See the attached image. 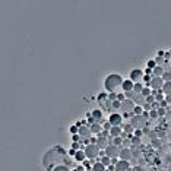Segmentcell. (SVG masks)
<instances>
[{
  "label": "cell",
  "mask_w": 171,
  "mask_h": 171,
  "mask_svg": "<svg viewBox=\"0 0 171 171\" xmlns=\"http://www.w3.org/2000/svg\"><path fill=\"white\" fill-rule=\"evenodd\" d=\"M123 77L119 75V73H110V75H107L105 76V79H104V89H105V92H114L119 87H121V83H123Z\"/></svg>",
  "instance_id": "obj_1"
},
{
  "label": "cell",
  "mask_w": 171,
  "mask_h": 171,
  "mask_svg": "<svg viewBox=\"0 0 171 171\" xmlns=\"http://www.w3.org/2000/svg\"><path fill=\"white\" fill-rule=\"evenodd\" d=\"M83 151H85V154H87V158L88 159H91V161H94L95 158H98L100 155H101V148L97 145V143H89V145H87L83 148Z\"/></svg>",
  "instance_id": "obj_2"
},
{
  "label": "cell",
  "mask_w": 171,
  "mask_h": 171,
  "mask_svg": "<svg viewBox=\"0 0 171 171\" xmlns=\"http://www.w3.org/2000/svg\"><path fill=\"white\" fill-rule=\"evenodd\" d=\"M130 124L135 127V129H145L146 127V117L143 116H133L130 119Z\"/></svg>",
  "instance_id": "obj_3"
},
{
  "label": "cell",
  "mask_w": 171,
  "mask_h": 171,
  "mask_svg": "<svg viewBox=\"0 0 171 171\" xmlns=\"http://www.w3.org/2000/svg\"><path fill=\"white\" fill-rule=\"evenodd\" d=\"M120 151H121V148H120V146H116V145L110 143V145L105 148V155H107V156H110L111 159H113V158H119Z\"/></svg>",
  "instance_id": "obj_4"
},
{
  "label": "cell",
  "mask_w": 171,
  "mask_h": 171,
  "mask_svg": "<svg viewBox=\"0 0 171 171\" xmlns=\"http://www.w3.org/2000/svg\"><path fill=\"white\" fill-rule=\"evenodd\" d=\"M143 76H145V73H143V70L142 69H132L130 70V73H129V79L132 80V82H140L142 79H143Z\"/></svg>",
  "instance_id": "obj_5"
},
{
  "label": "cell",
  "mask_w": 171,
  "mask_h": 171,
  "mask_svg": "<svg viewBox=\"0 0 171 171\" xmlns=\"http://www.w3.org/2000/svg\"><path fill=\"white\" fill-rule=\"evenodd\" d=\"M164 83H165V80L162 79V77H152V80H151V83H149V88L152 89V91H161L162 89V87H164Z\"/></svg>",
  "instance_id": "obj_6"
},
{
  "label": "cell",
  "mask_w": 171,
  "mask_h": 171,
  "mask_svg": "<svg viewBox=\"0 0 171 171\" xmlns=\"http://www.w3.org/2000/svg\"><path fill=\"white\" fill-rule=\"evenodd\" d=\"M108 123L111 126H123V116L119 114L117 111L116 113H111L108 116Z\"/></svg>",
  "instance_id": "obj_7"
},
{
  "label": "cell",
  "mask_w": 171,
  "mask_h": 171,
  "mask_svg": "<svg viewBox=\"0 0 171 171\" xmlns=\"http://www.w3.org/2000/svg\"><path fill=\"white\" fill-rule=\"evenodd\" d=\"M135 103L132 101V100H129V98H126L123 103H121V108L120 110H123V113H133V108H135Z\"/></svg>",
  "instance_id": "obj_8"
},
{
  "label": "cell",
  "mask_w": 171,
  "mask_h": 171,
  "mask_svg": "<svg viewBox=\"0 0 171 171\" xmlns=\"http://www.w3.org/2000/svg\"><path fill=\"white\" fill-rule=\"evenodd\" d=\"M91 114H92V117H94V120H95L97 123H100V124H104V123H105L103 110H100V108H97V110H92V111H91Z\"/></svg>",
  "instance_id": "obj_9"
},
{
  "label": "cell",
  "mask_w": 171,
  "mask_h": 171,
  "mask_svg": "<svg viewBox=\"0 0 171 171\" xmlns=\"http://www.w3.org/2000/svg\"><path fill=\"white\" fill-rule=\"evenodd\" d=\"M97 101H98L100 107H105L107 104H111L110 100H108V92H100L98 97H97Z\"/></svg>",
  "instance_id": "obj_10"
},
{
  "label": "cell",
  "mask_w": 171,
  "mask_h": 171,
  "mask_svg": "<svg viewBox=\"0 0 171 171\" xmlns=\"http://www.w3.org/2000/svg\"><path fill=\"white\" fill-rule=\"evenodd\" d=\"M133 87H135V82H132L130 79H124L123 83H121V89L124 94L127 92H133Z\"/></svg>",
  "instance_id": "obj_11"
},
{
  "label": "cell",
  "mask_w": 171,
  "mask_h": 171,
  "mask_svg": "<svg viewBox=\"0 0 171 171\" xmlns=\"http://www.w3.org/2000/svg\"><path fill=\"white\" fill-rule=\"evenodd\" d=\"M130 158H132V151H130V148H121V151H120V155H119V159L129 161Z\"/></svg>",
  "instance_id": "obj_12"
},
{
  "label": "cell",
  "mask_w": 171,
  "mask_h": 171,
  "mask_svg": "<svg viewBox=\"0 0 171 171\" xmlns=\"http://www.w3.org/2000/svg\"><path fill=\"white\" fill-rule=\"evenodd\" d=\"M114 167H116V171H127V170L130 168V164H129V161L119 159V162H117Z\"/></svg>",
  "instance_id": "obj_13"
},
{
  "label": "cell",
  "mask_w": 171,
  "mask_h": 171,
  "mask_svg": "<svg viewBox=\"0 0 171 171\" xmlns=\"http://www.w3.org/2000/svg\"><path fill=\"white\" fill-rule=\"evenodd\" d=\"M123 135V127L121 126H113L110 130V137H120Z\"/></svg>",
  "instance_id": "obj_14"
},
{
  "label": "cell",
  "mask_w": 171,
  "mask_h": 171,
  "mask_svg": "<svg viewBox=\"0 0 171 171\" xmlns=\"http://www.w3.org/2000/svg\"><path fill=\"white\" fill-rule=\"evenodd\" d=\"M89 130H91V135H100V133H103V124H100V123H94V124H91L89 126Z\"/></svg>",
  "instance_id": "obj_15"
},
{
  "label": "cell",
  "mask_w": 171,
  "mask_h": 171,
  "mask_svg": "<svg viewBox=\"0 0 171 171\" xmlns=\"http://www.w3.org/2000/svg\"><path fill=\"white\" fill-rule=\"evenodd\" d=\"M87 159H88V158H87V154H85L83 149H80V151L76 152V155H75V161H76V162L82 164L83 161H87Z\"/></svg>",
  "instance_id": "obj_16"
},
{
  "label": "cell",
  "mask_w": 171,
  "mask_h": 171,
  "mask_svg": "<svg viewBox=\"0 0 171 171\" xmlns=\"http://www.w3.org/2000/svg\"><path fill=\"white\" fill-rule=\"evenodd\" d=\"M108 140H110V139H107V137L101 136V137H98V142H97V145H98L101 149H104V151H105V148L110 145V143H108Z\"/></svg>",
  "instance_id": "obj_17"
},
{
  "label": "cell",
  "mask_w": 171,
  "mask_h": 171,
  "mask_svg": "<svg viewBox=\"0 0 171 171\" xmlns=\"http://www.w3.org/2000/svg\"><path fill=\"white\" fill-rule=\"evenodd\" d=\"M91 171H107V167L101 161H98V162H94L92 164V170Z\"/></svg>",
  "instance_id": "obj_18"
},
{
  "label": "cell",
  "mask_w": 171,
  "mask_h": 171,
  "mask_svg": "<svg viewBox=\"0 0 171 171\" xmlns=\"http://www.w3.org/2000/svg\"><path fill=\"white\" fill-rule=\"evenodd\" d=\"M161 91H162L164 95H171V80H168V82L164 83V87H162Z\"/></svg>",
  "instance_id": "obj_19"
},
{
  "label": "cell",
  "mask_w": 171,
  "mask_h": 171,
  "mask_svg": "<svg viewBox=\"0 0 171 171\" xmlns=\"http://www.w3.org/2000/svg\"><path fill=\"white\" fill-rule=\"evenodd\" d=\"M164 73H165V70H164L162 66H156V67L154 69V76H155V77H162Z\"/></svg>",
  "instance_id": "obj_20"
},
{
  "label": "cell",
  "mask_w": 171,
  "mask_h": 171,
  "mask_svg": "<svg viewBox=\"0 0 171 171\" xmlns=\"http://www.w3.org/2000/svg\"><path fill=\"white\" fill-rule=\"evenodd\" d=\"M121 127H123V132H124L126 135H132V133H135V127H133L130 123H126V124H123Z\"/></svg>",
  "instance_id": "obj_21"
},
{
  "label": "cell",
  "mask_w": 171,
  "mask_h": 171,
  "mask_svg": "<svg viewBox=\"0 0 171 171\" xmlns=\"http://www.w3.org/2000/svg\"><path fill=\"white\" fill-rule=\"evenodd\" d=\"M143 88H145V85H143L142 82H136L135 87H133V92H135V94H140V92L143 91Z\"/></svg>",
  "instance_id": "obj_22"
},
{
  "label": "cell",
  "mask_w": 171,
  "mask_h": 171,
  "mask_svg": "<svg viewBox=\"0 0 171 171\" xmlns=\"http://www.w3.org/2000/svg\"><path fill=\"white\" fill-rule=\"evenodd\" d=\"M143 113H145V110H143L142 105H135V108H133V116H143Z\"/></svg>",
  "instance_id": "obj_23"
},
{
  "label": "cell",
  "mask_w": 171,
  "mask_h": 171,
  "mask_svg": "<svg viewBox=\"0 0 171 171\" xmlns=\"http://www.w3.org/2000/svg\"><path fill=\"white\" fill-rule=\"evenodd\" d=\"M110 107H111V110H113V113H116L117 110H120V108H121V103H120L119 100H117V101H113Z\"/></svg>",
  "instance_id": "obj_24"
},
{
  "label": "cell",
  "mask_w": 171,
  "mask_h": 171,
  "mask_svg": "<svg viewBox=\"0 0 171 171\" xmlns=\"http://www.w3.org/2000/svg\"><path fill=\"white\" fill-rule=\"evenodd\" d=\"M100 161H101V162H103V164H104V165H105L107 168H108V167L111 165V158H110V156H107V155L101 156V159H100Z\"/></svg>",
  "instance_id": "obj_25"
},
{
  "label": "cell",
  "mask_w": 171,
  "mask_h": 171,
  "mask_svg": "<svg viewBox=\"0 0 171 171\" xmlns=\"http://www.w3.org/2000/svg\"><path fill=\"white\" fill-rule=\"evenodd\" d=\"M151 94H152V91H151V88H149V87H145V88H143V91L140 92V95H142L143 98H148Z\"/></svg>",
  "instance_id": "obj_26"
},
{
  "label": "cell",
  "mask_w": 171,
  "mask_h": 171,
  "mask_svg": "<svg viewBox=\"0 0 171 171\" xmlns=\"http://www.w3.org/2000/svg\"><path fill=\"white\" fill-rule=\"evenodd\" d=\"M69 133L73 136V135H77L79 133V126H76V124H72L70 127H69Z\"/></svg>",
  "instance_id": "obj_27"
},
{
  "label": "cell",
  "mask_w": 171,
  "mask_h": 171,
  "mask_svg": "<svg viewBox=\"0 0 171 171\" xmlns=\"http://www.w3.org/2000/svg\"><path fill=\"white\" fill-rule=\"evenodd\" d=\"M130 142H132V148H135V146H139V145H140V137L132 136V137H130Z\"/></svg>",
  "instance_id": "obj_28"
},
{
  "label": "cell",
  "mask_w": 171,
  "mask_h": 171,
  "mask_svg": "<svg viewBox=\"0 0 171 171\" xmlns=\"http://www.w3.org/2000/svg\"><path fill=\"white\" fill-rule=\"evenodd\" d=\"M159 116H158V111H156V108H152L151 111H149V119L151 120H155V119H158Z\"/></svg>",
  "instance_id": "obj_29"
},
{
  "label": "cell",
  "mask_w": 171,
  "mask_h": 171,
  "mask_svg": "<svg viewBox=\"0 0 171 171\" xmlns=\"http://www.w3.org/2000/svg\"><path fill=\"white\" fill-rule=\"evenodd\" d=\"M111 143H113V145H116V146H120V148H121L123 139H121V137H113V139H111Z\"/></svg>",
  "instance_id": "obj_30"
},
{
  "label": "cell",
  "mask_w": 171,
  "mask_h": 171,
  "mask_svg": "<svg viewBox=\"0 0 171 171\" xmlns=\"http://www.w3.org/2000/svg\"><path fill=\"white\" fill-rule=\"evenodd\" d=\"M146 67H149V69H155L156 67V63H155V59H151V60H148L146 61Z\"/></svg>",
  "instance_id": "obj_31"
},
{
  "label": "cell",
  "mask_w": 171,
  "mask_h": 171,
  "mask_svg": "<svg viewBox=\"0 0 171 171\" xmlns=\"http://www.w3.org/2000/svg\"><path fill=\"white\" fill-rule=\"evenodd\" d=\"M51 171H70V170H69L66 165H56Z\"/></svg>",
  "instance_id": "obj_32"
},
{
  "label": "cell",
  "mask_w": 171,
  "mask_h": 171,
  "mask_svg": "<svg viewBox=\"0 0 171 171\" xmlns=\"http://www.w3.org/2000/svg\"><path fill=\"white\" fill-rule=\"evenodd\" d=\"M72 149H75V151H80V149H83V148H82L80 142H73V143H72Z\"/></svg>",
  "instance_id": "obj_33"
},
{
  "label": "cell",
  "mask_w": 171,
  "mask_h": 171,
  "mask_svg": "<svg viewBox=\"0 0 171 171\" xmlns=\"http://www.w3.org/2000/svg\"><path fill=\"white\" fill-rule=\"evenodd\" d=\"M82 165L87 168V170H92V165H91V159H87V161H83Z\"/></svg>",
  "instance_id": "obj_34"
},
{
  "label": "cell",
  "mask_w": 171,
  "mask_h": 171,
  "mask_svg": "<svg viewBox=\"0 0 171 171\" xmlns=\"http://www.w3.org/2000/svg\"><path fill=\"white\" fill-rule=\"evenodd\" d=\"M108 100H110V103L117 101V92H110V94H108Z\"/></svg>",
  "instance_id": "obj_35"
},
{
  "label": "cell",
  "mask_w": 171,
  "mask_h": 171,
  "mask_svg": "<svg viewBox=\"0 0 171 171\" xmlns=\"http://www.w3.org/2000/svg\"><path fill=\"white\" fill-rule=\"evenodd\" d=\"M111 127H113V126H111V124L108 123V120H107V121H105V123L103 124V129H104V132H108V133H110V130H111Z\"/></svg>",
  "instance_id": "obj_36"
},
{
  "label": "cell",
  "mask_w": 171,
  "mask_h": 171,
  "mask_svg": "<svg viewBox=\"0 0 171 171\" xmlns=\"http://www.w3.org/2000/svg\"><path fill=\"white\" fill-rule=\"evenodd\" d=\"M72 140H73V142H82V140H83V137L77 133V135H73V136H72Z\"/></svg>",
  "instance_id": "obj_37"
},
{
  "label": "cell",
  "mask_w": 171,
  "mask_h": 171,
  "mask_svg": "<svg viewBox=\"0 0 171 171\" xmlns=\"http://www.w3.org/2000/svg\"><path fill=\"white\" fill-rule=\"evenodd\" d=\"M156 111H158V116H159V117L165 116V113H167V110H165V108H162V107H158V108H156Z\"/></svg>",
  "instance_id": "obj_38"
},
{
  "label": "cell",
  "mask_w": 171,
  "mask_h": 171,
  "mask_svg": "<svg viewBox=\"0 0 171 171\" xmlns=\"http://www.w3.org/2000/svg\"><path fill=\"white\" fill-rule=\"evenodd\" d=\"M142 135H143V130H142V129H135L133 136H136V137H142Z\"/></svg>",
  "instance_id": "obj_39"
},
{
  "label": "cell",
  "mask_w": 171,
  "mask_h": 171,
  "mask_svg": "<svg viewBox=\"0 0 171 171\" xmlns=\"http://www.w3.org/2000/svg\"><path fill=\"white\" fill-rule=\"evenodd\" d=\"M117 100H119L120 103H123V101L126 100V94H124V92H121V94H117Z\"/></svg>",
  "instance_id": "obj_40"
},
{
  "label": "cell",
  "mask_w": 171,
  "mask_h": 171,
  "mask_svg": "<svg viewBox=\"0 0 171 171\" xmlns=\"http://www.w3.org/2000/svg\"><path fill=\"white\" fill-rule=\"evenodd\" d=\"M145 100H146V104H154V103H155V97H154V95H149V97L145 98Z\"/></svg>",
  "instance_id": "obj_41"
},
{
  "label": "cell",
  "mask_w": 171,
  "mask_h": 171,
  "mask_svg": "<svg viewBox=\"0 0 171 171\" xmlns=\"http://www.w3.org/2000/svg\"><path fill=\"white\" fill-rule=\"evenodd\" d=\"M155 63H156V66H161L164 63V57H155Z\"/></svg>",
  "instance_id": "obj_42"
},
{
  "label": "cell",
  "mask_w": 171,
  "mask_h": 171,
  "mask_svg": "<svg viewBox=\"0 0 171 171\" xmlns=\"http://www.w3.org/2000/svg\"><path fill=\"white\" fill-rule=\"evenodd\" d=\"M76 152H77V151H75V149H72V148H70V149L67 151V154H69V156H73V158H75V155H76Z\"/></svg>",
  "instance_id": "obj_43"
},
{
  "label": "cell",
  "mask_w": 171,
  "mask_h": 171,
  "mask_svg": "<svg viewBox=\"0 0 171 171\" xmlns=\"http://www.w3.org/2000/svg\"><path fill=\"white\" fill-rule=\"evenodd\" d=\"M164 60H171V53H170V51H165V54H164Z\"/></svg>",
  "instance_id": "obj_44"
},
{
  "label": "cell",
  "mask_w": 171,
  "mask_h": 171,
  "mask_svg": "<svg viewBox=\"0 0 171 171\" xmlns=\"http://www.w3.org/2000/svg\"><path fill=\"white\" fill-rule=\"evenodd\" d=\"M75 170H76V171H85V167H83L82 164H79V165H76Z\"/></svg>",
  "instance_id": "obj_45"
},
{
  "label": "cell",
  "mask_w": 171,
  "mask_h": 171,
  "mask_svg": "<svg viewBox=\"0 0 171 171\" xmlns=\"http://www.w3.org/2000/svg\"><path fill=\"white\" fill-rule=\"evenodd\" d=\"M164 54H165V51H164V50H158V53H156V56H158V57H164Z\"/></svg>",
  "instance_id": "obj_46"
},
{
  "label": "cell",
  "mask_w": 171,
  "mask_h": 171,
  "mask_svg": "<svg viewBox=\"0 0 171 171\" xmlns=\"http://www.w3.org/2000/svg\"><path fill=\"white\" fill-rule=\"evenodd\" d=\"M159 107H162V108H167V107H168V104H167V101L164 100L162 103H159Z\"/></svg>",
  "instance_id": "obj_47"
},
{
  "label": "cell",
  "mask_w": 171,
  "mask_h": 171,
  "mask_svg": "<svg viewBox=\"0 0 171 171\" xmlns=\"http://www.w3.org/2000/svg\"><path fill=\"white\" fill-rule=\"evenodd\" d=\"M165 101L167 104H171V95H165Z\"/></svg>",
  "instance_id": "obj_48"
},
{
  "label": "cell",
  "mask_w": 171,
  "mask_h": 171,
  "mask_svg": "<svg viewBox=\"0 0 171 171\" xmlns=\"http://www.w3.org/2000/svg\"><path fill=\"white\" fill-rule=\"evenodd\" d=\"M73 171H76V170H73Z\"/></svg>",
  "instance_id": "obj_49"
},
{
  "label": "cell",
  "mask_w": 171,
  "mask_h": 171,
  "mask_svg": "<svg viewBox=\"0 0 171 171\" xmlns=\"http://www.w3.org/2000/svg\"><path fill=\"white\" fill-rule=\"evenodd\" d=\"M170 61H171V60H170Z\"/></svg>",
  "instance_id": "obj_50"
}]
</instances>
